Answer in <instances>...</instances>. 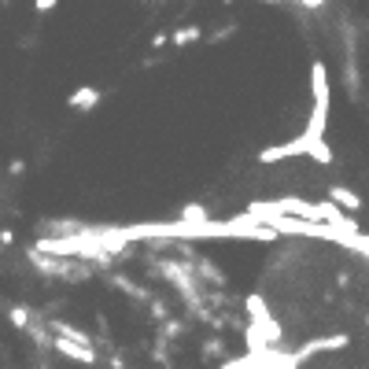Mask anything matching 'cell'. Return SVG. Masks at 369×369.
I'll return each instance as SVG.
<instances>
[{"mask_svg": "<svg viewBox=\"0 0 369 369\" xmlns=\"http://www.w3.org/2000/svg\"><path fill=\"white\" fill-rule=\"evenodd\" d=\"M310 78H314V111H310L307 133L325 137V122H328V71H325V63H314Z\"/></svg>", "mask_w": 369, "mask_h": 369, "instance_id": "6da1fadb", "label": "cell"}, {"mask_svg": "<svg viewBox=\"0 0 369 369\" xmlns=\"http://www.w3.org/2000/svg\"><path fill=\"white\" fill-rule=\"evenodd\" d=\"M314 140H318V137H310L307 129H303V137L288 140V144H277V148H266V152H259V163H277V159H292V155H310Z\"/></svg>", "mask_w": 369, "mask_h": 369, "instance_id": "7a4b0ae2", "label": "cell"}, {"mask_svg": "<svg viewBox=\"0 0 369 369\" xmlns=\"http://www.w3.org/2000/svg\"><path fill=\"white\" fill-rule=\"evenodd\" d=\"M52 351H59L63 359H74V362H82V366H96V351H92V344H78V340H71V336H59L56 333Z\"/></svg>", "mask_w": 369, "mask_h": 369, "instance_id": "3957f363", "label": "cell"}, {"mask_svg": "<svg viewBox=\"0 0 369 369\" xmlns=\"http://www.w3.org/2000/svg\"><path fill=\"white\" fill-rule=\"evenodd\" d=\"M340 347H347V336H328V340H314V344H303L296 354H292V362L303 366L307 359H314L318 351H340Z\"/></svg>", "mask_w": 369, "mask_h": 369, "instance_id": "277c9868", "label": "cell"}, {"mask_svg": "<svg viewBox=\"0 0 369 369\" xmlns=\"http://www.w3.org/2000/svg\"><path fill=\"white\" fill-rule=\"evenodd\" d=\"M328 196H333V203L344 207V210H362V196L351 192V189H344V184H333V189H328Z\"/></svg>", "mask_w": 369, "mask_h": 369, "instance_id": "5b68a950", "label": "cell"}, {"mask_svg": "<svg viewBox=\"0 0 369 369\" xmlns=\"http://www.w3.org/2000/svg\"><path fill=\"white\" fill-rule=\"evenodd\" d=\"M100 100V89H92V85H85V89H74L71 92V108H78V111H89L92 108V103H96Z\"/></svg>", "mask_w": 369, "mask_h": 369, "instance_id": "8992f818", "label": "cell"}, {"mask_svg": "<svg viewBox=\"0 0 369 369\" xmlns=\"http://www.w3.org/2000/svg\"><path fill=\"white\" fill-rule=\"evenodd\" d=\"M310 159H318L321 166H328V163H333V148H328V140H325V137H318V140H314Z\"/></svg>", "mask_w": 369, "mask_h": 369, "instance_id": "52a82bcc", "label": "cell"}, {"mask_svg": "<svg viewBox=\"0 0 369 369\" xmlns=\"http://www.w3.org/2000/svg\"><path fill=\"white\" fill-rule=\"evenodd\" d=\"M8 318H11V325H15V328H30L34 325V318H30V310H26V307H11Z\"/></svg>", "mask_w": 369, "mask_h": 369, "instance_id": "ba28073f", "label": "cell"}, {"mask_svg": "<svg viewBox=\"0 0 369 369\" xmlns=\"http://www.w3.org/2000/svg\"><path fill=\"white\" fill-rule=\"evenodd\" d=\"M181 222H207V210L192 203V207H184V210H181Z\"/></svg>", "mask_w": 369, "mask_h": 369, "instance_id": "9c48e42d", "label": "cell"}, {"mask_svg": "<svg viewBox=\"0 0 369 369\" xmlns=\"http://www.w3.org/2000/svg\"><path fill=\"white\" fill-rule=\"evenodd\" d=\"M196 37H200V30H196V26H184L181 34H174V41L178 45H189V41H196Z\"/></svg>", "mask_w": 369, "mask_h": 369, "instance_id": "30bf717a", "label": "cell"}, {"mask_svg": "<svg viewBox=\"0 0 369 369\" xmlns=\"http://www.w3.org/2000/svg\"><path fill=\"white\" fill-rule=\"evenodd\" d=\"M252 359H255V354H252V351H247V354H240V359H236V362H229V366H222V369H252Z\"/></svg>", "mask_w": 369, "mask_h": 369, "instance_id": "8fae6325", "label": "cell"}, {"mask_svg": "<svg viewBox=\"0 0 369 369\" xmlns=\"http://www.w3.org/2000/svg\"><path fill=\"white\" fill-rule=\"evenodd\" d=\"M56 4H59V0H34V8H37V11H52Z\"/></svg>", "mask_w": 369, "mask_h": 369, "instance_id": "7c38bea8", "label": "cell"}, {"mask_svg": "<svg viewBox=\"0 0 369 369\" xmlns=\"http://www.w3.org/2000/svg\"><path fill=\"white\" fill-rule=\"evenodd\" d=\"M299 4H307V8H321L325 0H299Z\"/></svg>", "mask_w": 369, "mask_h": 369, "instance_id": "4fadbf2b", "label": "cell"}, {"mask_svg": "<svg viewBox=\"0 0 369 369\" xmlns=\"http://www.w3.org/2000/svg\"><path fill=\"white\" fill-rule=\"evenodd\" d=\"M270 4H277V0H270Z\"/></svg>", "mask_w": 369, "mask_h": 369, "instance_id": "5bb4252c", "label": "cell"}, {"mask_svg": "<svg viewBox=\"0 0 369 369\" xmlns=\"http://www.w3.org/2000/svg\"><path fill=\"white\" fill-rule=\"evenodd\" d=\"M0 247H4V244H0Z\"/></svg>", "mask_w": 369, "mask_h": 369, "instance_id": "9a60e30c", "label": "cell"}]
</instances>
